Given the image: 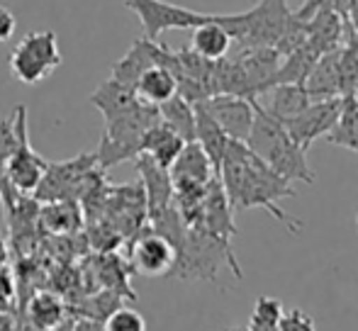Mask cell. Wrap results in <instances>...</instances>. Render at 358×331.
Returning a JSON list of instances; mask_svg holds the SVG:
<instances>
[{
	"label": "cell",
	"mask_w": 358,
	"mask_h": 331,
	"mask_svg": "<svg viewBox=\"0 0 358 331\" xmlns=\"http://www.w3.org/2000/svg\"><path fill=\"white\" fill-rule=\"evenodd\" d=\"M195 142L208 154L215 173H220V163L222 156H224L227 144H229V137H227L224 129L215 122V117L200 103H195Z\"/></svg>",
	"instance_id": "obj_21"
},
{
	"label": "cell",
	"mask_w": 358,
	"mask_h": 331,
	"mask_svg": "<svg viewBox=\"0 0 358 331\" xmlns=\"http://www.w3.org/2000/svg\"><path fill=\"white\" fill-rule=\"evenodd\" d=\"M271 90H273V95H271V105L266 110L280 122L292 119L312 103L305 83H275Z\"/></svg>",
	"instance_id": "obj_25"
},
{
	"label": "cell",
	"mask_w": 358,
	"mask_h": 331,
	"mask_svg": "<svg viewBox=\"0 0 358 331\" xmlns=\"http://www.w3.org/2000/svg\"><path fill=\"white\" fill-rule=\"evenodd\" d=\"M105 331H146L144 317L132 307H122L120 304L115 312H110V317L103 322Z\"/></svg>",
	"instance_id": "obj_30"
},
{
	"label": "cell",
	"mask_w": 358,
	"mask_h": 331,
	"mask_svg": "<svg viewBox=\"0 0 358 331\" xmlns=\"http://www.w3.org/2000/svg\"><path fill=\"white\" fill-rule=\"evenodd\" d=\"M15 27H17V20H15V15L10 13L5 5H0V44L13 39Z\"/></svg>",
	"instance_id": "obj_35"
},
{
	"label": "cell",
	"mask_w": 358,
	"mask_h": 331,
	"mask_svg": "<svg viewBox=\"0 0 358 331\" xmlns=\"http://www.w3.org/2000/svg\"><path fill=\"white\" fill-rule=\"evenodd\" d=\"M173 190H188V188H203L215 178V168L210 163L208 154L203 152L198 142H185L180 154L169 168Z\"/></svg>",
	"instance_id": "obj_15"
},
{
	"label": "cell",
	"mask_w": 358,
	"mask_h": 331,
	"mask_svg": "<svg viewBox=\"0 0 358 331\" xmlns=\"http://www.w3.org/2000/svg\"><path fill=\"white\" fill-rule=\"evenodd\" d=\"M137 103H139L137 90L127 83L115 81V78H108L105 83H100L98 88L93 90V95H90V105H93L95 110H100V115H103L105 119L115 117V115H120V112H127V110L134 108Z\"/></svg>",
	"instance_id": "obj_20"
},
{
	"label": "cell",
	"mask_w": 358,
	"mask_h": 331,
	"mask_svg": "<svg viewBox=\"0 0 358 331\" xmlns=\"http://www.w3.org/2000/svg\"><path fill=\"white\" fill-rule=\"evenodd\" d=\"M159 108L161 122L169 129H173L183 142H195V105L188 103L183 95H171Z\"/></svg>",
	"instance_id": "obj_23"
},
{
	"label": "cell",
	"mask_w": 358,
	"mask_h": 331,
	"mask_svg": "<svg viewBox=\"0 0 358 331\" xmlns=\"http://www.w3.org/2000/svg\"><path fill=\"white\" fill-rule=\"evenodd\" d=\"M305 88L312 100L339 98L341 95V76H339V49L327 52L320 57L315 68L305 81ZM344 98V95H341Z\"/></svg>",
	"instance_id": "obj_18"
},
{
	"label": "cell",
	"mask_w": 358,
	"mask_h": 331,
	"mask_svg": "<svg viewBox=\"0 0 358 331\" xmlns=\"http://www.w3.org/2000/svg\"><path fill=\"white\" fill-rule=\"evenodd\" d=\"M176 76L169 71L166 66H151L139 76V81L134 83V90H137V98L144 100L149 105H161L176 95Z\"/></svg>",
	"instance_id": "obj_26"
},
{
	"label": "cell",
	"mask_w": 358,
	"mask_h": 331,
	"mask_svg": "<svg viewBox=\"0 0 358 331\" xmlns=\"http://www.w3.org/2000/svg\"><path fill=\"white\" fill-rule=\"evenodd\" d=\"M231 47V37L227 34V29L222 27L215 20H208V22L193 27V39H190V49L198 52L200 57L210 59V61H217V59H224L229 54Z\"/></svg>",
	"instance_id": "obj_24"
},
{
	"label": "cell",
	"mask_w": 358,
	"mask_h": 331,
	"mask_svg": "<svg viewBox=\"0 0 358 331\" xmlns=\"http://www.w3.org/2000/svg\"><path fill=\"white\" fill-rule=\"evenodd\" d=\"M354 3H356V0H305V5H302L295 15H297V17H302V20H310L317 10L327 8V10H334L336 15H341V17L346 20V15H349V10H351V5H354Z\"/></svg>",
	"instance_id": "obj_31"
},
{
	"label": "cell",
	"mask_w": 358,
	"mask_h": 331,
	"mask_svg": "<svg viewBox=\"0 0 358 331\" xmlns=\"http://www.w3.org/2000/svg\"><path fill=\"white\" fill-rule=\"evenodd\" d=\"M346 27H349V32L358 34V0L351 5L349 15H346Z\"/></svg>",
	"instance_id": "obj_36"
},
{
	"label": "cell",
	"mask_w": 358,
	"mask_h": 331,
	"mask_svg": "<svg viewBox=\"0 0 358 331\" xmlns=\"http://www.w3.org/2000/svg\"><path fill=\"white\" fill-rule=\"evenodd\" d=\"M22 312L37 331H54L69 317L66 302L62 300V295L54 293H34Z\"/></svg>",
	"instance_id": "obj_19"
},
{
	"label": "cell",
	"mask_w": 358,
	"mask_h": 331,
	"mask_svg": "<svg viewBox=\"0 0 358 331\" xmlns=\"http://www.w3.org/2000/svg\"><path fill=\"white\" fill-rule=\"evenodd\" d=\"M224 331H249L246 327H231V329H224Z\"/></svg>",
	"instance_id": "obj_39"
},
{
	"label": "cell",
	"mask_w": 358,
	"mask_h": 331,
	"mask_svg": "<svg viewBox=\"0 0 358 331\" xmlns=\"http://www.w3.org/2000/svg\"><path fill=\"white\" fill-rule=\"evenodd\" d=\"M0 203H3V193H0Z\"/></svg>",
	"instance_id": "obj_42"
},
{
	"label": "cell",
	"mask_w": 358,
	"mask_h": 331,
	"mask_svg": "<svg viewBox=\"0 0 358 331\" xmlns=\"http://www.w3.org/2000/svg\"><path fill=\"white\" fill-rule=\"evenodd\" d=\"M254 100L239 98V95H210L200 105L213 115L227 137L236 139V142H246L251 124H254Z\"/></svg>",
	"instance_id": "obj_13"
},
{
	"label": "cell",
	"mask_w": 358,
	"mask_h": 331,
	"mask_svg": "<svg viewBox=\"0 0 358 331\" xmlns=\"http://www.w3.org/2000/svg\"><path fill=\"white\" fill-rule=\"evenodd\" d=\"M64 64V54L54 29H37L22 37L10 54V71L24 85L47 81Z\"/></svg>",
	"instance_id": "obj_6"
},
{
	"label": "cell",
	"mask_w": 358,
	"mask_h": 331,
	"mask_svg": "<svg viewBox=\"0 0 358 331\" xmlns=\"http://www.w3.org/2000/svg\"><path fill=\"white\" fill-rule=\"evenodd\" d=\"M17 147V129H15V115L0 119V173L5 168V161Z\"/></svg>",
	"instance_id": "obj_32"
},
{
	"label": "cell",
	"mask_w": 358,
	"mask_h": 331,
	"mask_svg": "<svg viewBox=\"0 0 358 331\" xmlns=\"http://www.w3.org/2000/svg\"><path fill=\"white\" fill-rule=\"evenodd\" d=\"M351 98H354V103L358 105V90H356V93H354V95H351Z\"/></svg>",
	"instance_id": "obj_40"
},
{
	"label": "cell",
	"mask_w": 358,
	"mask_h": 331,
	"mask_svg": "<svg viewBox=\"0 0 358 331\" xmlns=\"http://www.w3.org/2000/svg\"><path fill=\"white\" fill-rule=\"evenodd\" d=\"M324 139L329 144H334V147L358 154V105L354 103L351 95H344V108H341L339 119H336V124Z\"/></svg>",
	"instance_id": "obj_28"
},
{
	"label": "cell",
	"mask_w": 358,
	"mask_h": 331,
	"mask_svg": "<svg viewBox=\"0 0 358 331\" xmlns=\"http://www.w3.org/2000/svg\"><path fill=\"white\" fill-rule=\"evenodd\" d=\"M151 66H166L173 76H178V57H176V52L166 49L164 44H156V39L139 37L132 42L129 52L113 66V76L110 78L134 88L139 76Z\"/></svg>",
	"instance_id": "obj_9"
},
{
	"label": "cell",
	"mask_w": 358,
	"mask_h": 331,
	"mask_svg": "<svg viewBox=\"0 0 358 331\" xmlns=\"http://www.w3.org/2000/svg\"><path fill=\"white\" fill-rule=\"evenodd\" d=\"M185 147V142L169 129L164 122H156L154 127H149L142 137V154H146L149 159H154L159 166L171 168V163L176 161V156L180 154V149Z\"/></svg>",
	"instance_id": "obj_22"
},
{
	"label": "cell",
	"mask_w": 358,
	"mask_h": 331,
	"mask_svg": "<svg viewBox=\"0 0 358 331\" xmlns=\"http://www.w3.org/2000/svg\"><path fill=\"white\" fill-rule=\"evenodd\" d=\"M278 331H315V319L302 309H287L280 317Z\"/></svg>",
	"instance_id": "obj_33"
},
{
	"label": "cell",
	"mask_w": 358,
	"mask_h": 331,
	"mask_svg": "<svg viewBox=\"0 0 358 331\" xmlns=\"http://www.w3.org/2000/svg\"><path fill=\"white\" fill-rule=\"evenodd\" d=\"M222 268H229L236 280L244 278L229 239L188 227L183 242L176 251V263L169 275H176L180 280H210V283H215Z\"/></svg>",
	"instance_id": "obj_3"
},
{
	"label": "cell",
	"mask_w": 358,
	"mask_h": 331,
	"mask_svg": "<svg viewBox=\"0 0 358 331\" xmlns=\"http://www.w3.org/2000/svg\"><path fill=\"white\" fill-rule=\"evenodd\" d=\"M246 147L268 168H273L285 180L315 183V170L307 163V152L290 137L285 124L268 112L259 100H254V124L246 137Z\"/></svg>",
	"instance_id": "obj_2"
},
{
	"label": "cell",
	"mask_w": 358,
	"mask_h": 331,
	"mask_svg": "<svg viewBox=\"0 0 358 331\" xmlns=\"http://www.w3.org/2000/svg\"><path fill=\"white\" fill-rule=\"evenodd\" d=\"M231 205L227 200V193L222 188L220 178H215L208 183L205 188V195L200 200L198 209L190 214L188 224L190 229H200V232H208V234H215V237H222V239H231L236 234V224H234V217H231Z\"/></svg>",
	"instance_id": "obj_12"
},
{
	"label": "cell",
	"mask_w": 358,
	"mask_h": 331,
	"mask_svg": "<svg viewBox=\"0 0 358 331\" xmlns=\"http://www.w3.org/2000/svg\"><path fill=\"white\" fill-rule=\"evenodd\" d=\"M37 222L52 237H71L80 232L83 209L76 200H52L44 203L37 212Z\"/></svg>",
	"instance_id": "obj_17"
},
{
	"label": "cell",
	"mask_w": 358,
	"mask_h": 331,
	"mask_svg": "<svg viewBox=\"0 0 358 331\" xmlns=\"http://www.w3.org/2000/svg\"><path fill=\"white\" fill-rule=\"evenodd\" d=\"M5 260H8V247H5V239L0 234V265H5Z\"/></svg>",
	"instance_id": "obj_38"
},
{
	"label": "cell",
	"mask_w": 358,
	"mask_h": 331,
	"mask_svg": "<svg viewBox=\"0 0 358 331\" xmlns=\"http://www.w3.org/2000/svg\"><path fill=\"white\" fill-rule=\"evenodd\" d=\"M122 3L139 17L144 37L149 39H159L169 29H193L213 20L210 13H198V10L180 8L173 3H164V0H122Z\"/></svg>",
	"instance_id": "obj_8"
},
{
	"label": "cell",
	"mask_w": 358,
	"mask_h": 331,
	"mask_svg": "<svg viewBox=\"0 0 358 331\" xmlns=\"http://www.w3.org/2000/svg\"><path fill=\"white\" fill-rule=\"evenodd\" d=\"M287 17H290L287 0H259L246 13L215 15V20L231 37V42H236L241 49L273 47L285 29Z\"/></svg>",
	"instance_id": "obj_5"
},
{
	"label": "cell",
	"mask_w": 358,
	"mask_h": 331,
	"mask_svg": "<svg viewBox=\"0 0 358 331\" xmlns=\"http://www.w3.org/2000/svg\"><path fill=\"white\" fill-rule=\"evenodd\" d=\"M15 329V317L10 312H0V331H13Z\"/></svg>",
	"instance_id": "obj_37"
},
{
	"label": "cell",
	"mask_w": 358,
	"mask_h": 331,
	"mask_svg": "<svg viewBox=\"0 0 358 331\" xmlns=\"http://www.w3.org/2000/svg\"><path fill=\"white\" fill-rule=\"evenodd\" d=\"M161 122L159 108L139 100L127 112L105 119V134L95 152L100 168H113L122 161H134L142 154V137L149 127Z\"/></svg>",
	"instance_id": "obj_4"
},
{
	"label": "cell",
	"mask_w": 358,
	"mask_h": 331,
	"mask_svg": "<svg viewBox=\"0 0 358 331\" xmlns=\"http://www.w3.org/2000/svg\"><path fill=\"white\" fill-rule=\"evenodd\" d=\"M356 229H358V214H356Z\"/></svg>",
	"instance_id": "obj_41"
},
{
	"label": "cell",
	"mask_w": 358,
	"mask_h": 331,
	"mask_svg": "<svg viewBox=\"0 0 358 331\" xmlns=\"http://www.w3.org/2000/svg\"><path fill=\"white\" fill-rule=\"evenodd\" d=\"M217 178L224 188L231 209H266L280 224H285L290 234H300V219L290 217L278 207L283 198H295V188L290 180L268 168L244 142L229 139Z\"/></svg>",
	"instance_id": "obj_1"
},
{
	"label": "cell",
	"mask_w": 358,
	"mask_h": 331,
	"mask_svg": "<svg viewBox=\"0 0 358 331\" xmlns=\"http://www.w3.org/2000/svg\"><path fill=\"white\" fill-rule=\"evenodd\" d=\"M344 108V98H324V100H312L300 115H295L292 119H287L285 129L290 132V137L300 144L305 152H310V147L317 139L327 137L331 132V127L336 124Z\"/></svg>",
	"instance_id": "obj_11"
},
{
	"label": "cell",
	"mask_w": 358,
	"mask_h": 331,
	"mask_svg": "<svg viewBox=\"0 0 358 331\" xmlns=\"http://www.w3.org/2000/svg\"><path fill=\"white\" fill-rule=\"evenodd\" d=\"M283 304L280 300L268 297V295H259L254 304V314H251L246 329L249 331H278L280 317H283Z\"/></svg>",
	"instance_id": "obj_29"
},
{
	"label": "cell",
	"mask_w": 358,
	"mask_h": 331,
	"mask_svg": "<svg viewBox=\"0 0 358 331\" xmlns=\"http://www.w3.org/2000/svg\"><path fill=\"white\" fill-rule=\"evenodd\" d=\"M320 57H322V52L312 42L300 44L295 52L283 57L278 76H275V83H305L310 71L315 68V64L320 61Z\"/></svg>",
	"instance_id": "obj_27"
},
{
	"label": "cell",
	"mask_w": 358,
	"mask_h": 331,
	"mask_svg": "<svg viewBox=\"0 0 358 331\" xmlns=\"http://www.w3.org/2000/svg\"><path fill=\"white\" fill-rule=\"evenodd\" d=\"M15 129H17V147L10 154V159L5 161L3 178L13 185L17 193H34L37 185L42 183L44 170H47V161L39 156L29 144V132H27V108L17 105L15 108Z\"/></svg>",
	"instance_id": "obj_7"
},
{
	"label": "cell",
	"mask_w": 358,
	"mask_h": 331,
	"mask_svg": "<svg viewBox=\"0 0 358 331\" xmlns=\"http://www.w3.org/2000/svg\"><path fill=\"white\" fill-rule=\"evenodd\" d=\"M15 300V280L8 268L0 265V312H10Z\"/></svg>",
	"instance_id": "obj_34"
},
{
	"label": "cell",
	"mask_w": 358,
	"mask_h": 331,
	"mask_svg": "<svg viewBox=\"0 0 358 331\" xmlns=\"http://www.w3.org/2000/svg\"><path fill=\"white\" fill-rule=\"evenodd\" d=\"M234 59L244 68L246 81H249L251 88V98L259 100V95H264L266 90H271L275 85V76H278L280 61H283V57L275 52V47L239 49V54Z\"/></svg>",
	"instance_id": "obj_14"
},
{
	"label": "cell",
	"mask_w": 358,
	"mask_h": 331,
	"mask_svg": "<svg viewBox=\"0 0 358 331\" xmlns=\"http://www.w3.org/2000/svg\"><path fill=\"white\" fill-rule=\"evenodd\" d=\"M134 166H137L139 175H142V188L146 198V219H149L173 205V180H171L169 168L159 166L154 159L146 156V154H139L134 159Z\"/></svg>",
	"instance_id": "obj_16"
},
{
	"label": "cell",
	"mask_w": 358,
	"mask_h": 331,
	"mask_svg": "<svg viewBox=\"0 0 358 331\" xmlns=\"http://www.w3.org/2000/svg\"><path fill=\"white\" fill-rule=\"evenodd\" d=\"M176 263V249L166 237L144 224L132 239H129V265L134 273L149 275H169Z\"/></svg>",
	"instance_id": "obj_10"
}]
</instances>
